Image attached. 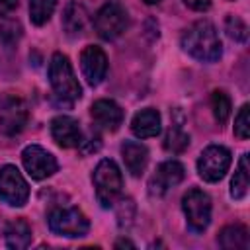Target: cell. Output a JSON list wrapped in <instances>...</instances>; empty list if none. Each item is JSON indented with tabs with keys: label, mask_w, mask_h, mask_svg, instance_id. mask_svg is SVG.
Masks as SVG:
<instances>
[{
	"label": "cell",
	"mask_w": 250,
	"mask_h": 250,
	"mask_svg": "<svg viewBox=\"0 0 250 250\" xmlns=\"http://www.w3.org/2000/svg\"><path fill=\"white\" fill-rule=\"evenodd\" d=\"M184 166L178 160H166L162 162L156 172L152 174L150 182H148V189L152 195H164L168 189H172L174 186H178L184 180Z\"/></svg>",
	"instance_id": "obj_12"
},
{
	"label": "cell",
	"mask_w": 250,
	"mask_h": 250,
	"mask_svg": "<svg viewBox=\"0 0 250 250\" xmlns=\"http://www.w3.org/2000/svg\"><path fill=\"white\" fill-rule=\"evenodd\" d=\"M121 154H123V162L127 170L133 176H141L145 172L146 162H148V150L145 145L135 143V141H125L121 146Z\"/></svg>",
	"instance_id": "obj_16"
},
{
	"label": "cell",
	"mask_w": 250,
	"mask_h": 250,
	"mask_svg": "<svg viewBox=\"0 0 250 250\" xmlns=\"http://www.w3.org/2000/svg\"><path fill=\"white\" fill-rule=\"evenodd\" d=\"M121 246H129V248H133V242H129V240H117V242H115V248H121Z\"/></svg>",
	"instance_id": "obj_28"
},
{
	"label": "cell",
	"mask_w": 250,
	"mask_h": 250,
	"mask_svg": "<svg viewBox=\"0 0 250 250\" xmlns=\"http://www.w3.org/2000/svg\"><path fill=\"white\" fill-rule=\"evenodd\" d=\"M94 188H96V197L104 207H111L115 199L121 193L123 188V176L117 168V164L109 158H104L96 170H94Z\"/></svg>",
	"instance_id": "obj_3"
},
{
	"label": "cell",
	"mask_w": 250,
	"mask_h": 250,
	"mask_svg": "<svg viewBox=\"0 0 250 250\" xmlns=\"http://www.w3.org/2000/svg\"><path fill=\"white\" fill-rule=\"evenodd\" d=\"M211 105H213L215 119L219 123H225L229 119V115H230V100H229V96L223 90H215L211 94Z\"/></svg>",
	"instance_id": "obj_23"
},
{
	"label": "cell",
	"mask_w": 250,
	"mask_h": 250,
	"mask_svg": "<svg viewBox=\"0 0 250 250\" xmlns=\"http://www.w3.org/2000/svg\"><path fill=\"white\" fill-rule=\"evenodd\" d=\"M227 33H229L230 39H234V41H238V43H244V41L248 39V27H246V23H244L240 18H236V16H229V18H227Z\"/></svg>",
	"instance_id": "obj_24"
},
{
	"label": "cell",
	"mask_w": 250,
	"mask_h": 250,
	"mask_svg": "<svg viewBox=\"0 0 250 250\" xmlns=\"http://www.w3.org/2000/svg\"><path fill=\"white\" fill-rule=\"evenodd\" d=\"M49 229L55 234L76 238L84 236L90 229V223L86 215L76 207H59L49 213Z\"/></svg>",
	"instance_id": "obj_4"
},
{
	"label": "cell",
	"mask_w": 250,
	"mask_h": 250,
	"mask_svg": "<svg viewBox=\"0 0 250 250\" xmlns=\"http://www.w3.org/2000/svg\"><path fill=\"white\" fill-rule=\"evenodd\" d=\"M131 131L139 139H150L160 133V113L152 107H145L137 111L131 119Z\"/></svg>",
	"instance_id": "obj_15"
},
{
	"label": "cell",
	"mask_w": 250,
	"mask_h": 250,
	"mask_svg": "<svg viewBox=\"0 0 250 250\" xmlns=\"http://www.w3.org/2000/svg\"><path fill=\"white\" fill-rule=\"evenodd\" d=\"M248 111H250V107H248V104H244L240 107L236 119H234V135L242 141L250 137V115H248Z\"/></svg>",
	"instance_id": "obj_25"
},
{
	"label": "cell",
	"mask_w": 250,
	"mask_h": 250,
	"mask_svg": "<svg viewBox=\"0 0 250 250\" xmlns=\"http://www.w3.org/2000/svg\"><path fill=\"white\" fill-rule=\"evenodd\" d=\"M18 6V0H0V18L8 16Z\"/></svg>",
	"instance_id": "obj_27"
},
{
	"label": "cell",
	"mask_w": 250,
	"mask_h": 250,
	"mask_svg": "<svg viewBox=\"0 0 250 250\" xmlns=\"http://www.w3.org/2000/svg\"><path fill=\"white\" fill-rule=\"evenodd\" d=\"M51 137L55 143L62 148L78 146L82 141V131L78 127V121L68 115H59L51 121Z\"/></svg>",
	"instance_id": "obj_13"
},
{
	"label": "cell",
	"mask_w": 250,
	"mask_h": 250,
	"mask_svg": "<svg viewBox=\"0 0 250 250\" xmlns=\"http://www.w3.org/2000/svg\"><path fill=\"white\" fill-rule=\"evenodd\" d=\"M4 238H6V244L10 248H16V250L27 248L31 242V227L27 225L25 219H14L6 225Z\"/></svg>",
	"instance_id": "obj_17"
},
{
	"label": "cell",
	"mask_w": 250,
	"mask_h": 250,
	"mask_svg": "<svg viewBox=\"0 0 250 250\" xmlns=\"http://www.w3.org/2000/svg\"><path fill=\"white\" fill-rule=\"evenodd\" d=\"M27 123V107L25 104L16 98V96H10L2 102L0 105V129L2 133L6 135H18Z\"/></svg>",
	"instance_id": "obj_10"
},
{
	"label": "cell",
	"mask_w": 250,
	"mask_h": 250,
	"mask_svg": "<svg viewBox=\"0 0 250 250\" xmlns=\"http://www.w3.org/2000/svg\"><path fill=\"white\" fill-rule=\"evenodd\" d=\"M86 25V12L80 4H68L62 16V27L70 37H76L82 33Z\"/></svg>",
	"instance_id": "obj_19"
},
{
	"label": "cell",
	"mask_w": 250,
	"mask_h": 250,
	"mask_svg": "<svg viewBox=\"0 0 250 250\" xmlns=\"http://www.w3.org/2000/svg\"><path fill=\"white\" fill-rule=\"evenodd\" d=\"M90 113H92V119L100 127H104L107 131H115L123 121V109L113 100H98V102H94Z\"/></svg>",
	"instance_id": "obj_14"
},
{
	"label": "cell",
	"mask_w": 250,
	"mask_h": 250,
	"mask_svg": "<svg viewBox=\"0 0 250 250\" xmlns=\"http://www.w3.org/2000/svg\"><path fill=\"white\" fill-rule=\"evenodd\" d=\"M219 244L225 250H246L250 246L248 229L242 225H229L219 232Z\"/></svg>",
	"instance_id": "obj_18"
},
{
	"label": "cell",
	"mask_w": 250,
	"mask_h": 250,
	"mask_svg": "<svg viewBox=\"0 0 250 250\" xmlns=\"http://www.w3.org/2000/svg\"><path fill=\"white\" fill-rule=\"evenodd\" d=\"M29 197V186L23 180L21 172L12 166L6 164L0 168V199L8 205L14 207H21Z\"/></svg>",
	"instance_id": "obj_6"
},
{
	"label": "cell",
	"mask_w": 250,
	"mask_h": 250,
	"mask_svg": "<svg viewBox=\"0 0 250 250\" xmlns=\"http://www.w3.org/2000/svg\"><path fill=\"white\" fill-rule=\"evenodd\" d=\"M21 160H23V168L27 170V174L33 180H45V178H49L51 174L57 172L55 156L39 145L25 146L23 152H21Z\"/></svg>",
	"instance_id": "obj_9"
},
{
	"label": "cell",
	"mask_w": 250,
	"mask_h": 250,
	"mask_svg": "<svg viewBox=\"0 0 250 250\" xmlns=\"http://www.w3.org/2000/svg\"><path fill=\"white\" fill-rule=\"evenodd\" d=\"M189 145V135L184 133L180 127H172L168 133H166V139H164V148L168 152H174V154H180L188 148Z\"/></svg>",
	"instance_id": "obj_22"
},
{
	"label": "cell",
	"mask_w": 250,
	"mask_h": 250,
	"mask_svg": "<svg viewBox=\"0 0 250 250\" xmlns=\"http://www.w3.org/2000/svg\"><path fill=\"white\" fill-rule=\"evenodd\" d=\"M146 4H156V2H160V0H145Z\"/></svg>",
	"instance_id": "obj_29"
},
{
	"label": "cell",
	"mask_w": 250,
	"mask_h": 250,
	"mask_svg": "<svg viewBox=\"0 0 250 250\" xmlns=\"http://www.w3.org/2000/svg\"><path fill=\"white\" fill-rule=\"evenodd\" d=\"M80 68L84 78L88 80L90 86H98L105 72H107V57L105 53L96 47V45H88L84 47V51L80 53Z\"/></svg>",
	"instance_id": "obj_11"
},
{
	"label": "cell",
	"mask_w": 250,
	"mask_h": 250,
	"mask_svg": "<svg viewBox=\"0 0 250 250\" xmlns=\"http://www.w3.org/2000/svg\"><path fill=\"white\" fill-rule=\"evenodd\" d=\"M184 2H186V6H189L195 12H205L211 8V0H184Z\"/></svg>",
	"instance_id": "obj_26"
},
{
	"label": "cell",
	"mask_w": 250,
	"mask_h": 250,
	"mask_svg": "<svg viewBox=\"0 0 250 250\" xmlns=\"http://www.w3.org/2000/svg\"><path fill=\"white\" fill-rule=\"evenodd\" d=\"M182 47L193 59L201 62H213L221 57L223 45L217 35V29L211 21H197L182 35Z\"/></svg>",
	"instance_id": "obj_1"
},
{
	"label": "cell",
	"mask_w": 250,
	"mask_h": 250,
	"mask_svg": "<svg viewBox=\"0 0 250 250\" xmlns=\"http://www.w3.org/2000/svg\"><path fill=\"white\" fill-rule=\"evenodd\" d=\"M57 6V0H29V18L35 25H43L49 21Z\"/></svg>",
	"instance_id": "obj_21"
},
{
	"label": "cell",
	"mask_w": 250,
	"mask_h": 250,
	"mask_svg": "<svg viewBox=\"0 0 250 250\" xmlns=\"http://www.w3.org/2000/svg\"><path fill=\"white\" fill-rule=\"evenodd\" d=\"M129 18L127 10L119 2H107L104 4L96 18H94V27L102 39H115L127 29Z\"/></svg>",
	"instance_id": "obj_5"
},
{
	"label": "cell",
	"mask_w": 250,
	"mask_h": 250,
	"mask_svg": "<svg viewBox=\"0 0 250 250\" xmlns=\"http://www.w3.org/2000/svg\"><path fill=\"white\" fill-rule=\"evenodd\" d=\"M230 166V152L225 146L211 145L207 146L199 160H197V172L205 182H219Z\"/></svg>",
	"instance_id": "obj_7"
},
{
	"label": "cell",
	"mask_w": 250,
	"mask_h": 250,
	"mask_svg": "<svg viewBox=\"0 0 250 250\" xmlns=\"http://www.w3.org/2000/svg\"><path fill=\"white\" fill-rule=\"evenodd\" d=\"M49 82L61 100L74 102L82 96V88L74 76L70 61L62 53H55L49 62Z\"/></svg>",
	"instance_id": "obj_2"
},
{
	"label": "cell",
	"mask_w": 250,
	"mask_h": 250,
	"mask_svg": "<svg viewBox=\"0 0 250 250\" xmlns=\"http://www.w3.org/2000/svg\"><path fill=\"white\" fill-rule=\"evenodd\" d=\"M182 209L193 230H205L211 223V199L201 189H189L182 199Z\"/></svg>",
	"instance_id": "obj_8"
},
{
	"label": "cell",
	"mask_w": 250,
	"mask_h": 250,
	"mask_svg": "<svg viewBox=\"0 0 250 250\" xmlns=\"http://www.w3.org/2000/svg\"><path fill=\"white\" fill-rule=\"evenodd\" d=\"M248 186H250V172H248V154H242L236 166V172L232 176L230 182V195L234 199H242L248 193Z\"/></svg>",
	"instance_id": "obj_20"
}]
</instances>
